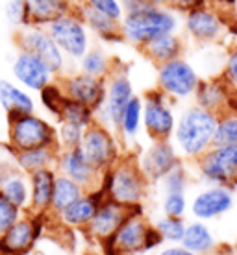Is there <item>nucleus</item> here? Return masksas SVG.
Instances as JSON below:
<instances>
[{
	"mask_svg": "<svg viewBox=\"0 0 237 255\" xmlns=\"http://www.w3.org/2000/svg\"><path fill=\"white\" fill-rule=\"evenodd\" d=\"M217 119V113L208 111L197 104L182 111V115L176 119L173 133V142L182 159H199L202 153L213 146Z\"/></svg>",
	"mask_w": 237,
	"mask_h": 255,
	"instance_id": "nucleus-1",
	"label": "nucleus"
},
{
	"mask_svg": "<svg viewBox=\"0 0 237 255\" xmlns=\"http://www.w3.org/2000/svg\"><path fill=\"white\" fill-rule=\"evenodd\" d=\"M178 15L173 7L147 6L139 11L124 13L121 20V32L126 43L141 50L152 39L178 32Z\"/></svg>",
	"mask_w": 237,
	"mask_h": 255,
	"instance_id": "nucleus-2",
	"label": "nucleus"
},
{
	"mask_svg": "<svg viewBox=\"0 0 237 255\" xmlns=\"http://www.w3.org/2000/svg\"><path fill=\"white\" fill-rule=\"evenodd\" d=\"M100 187L119 204L141 205L148 191V179L137 163V155L122 153L117 165L102 174Z\"/></svg>",
	"mask_w": 237,
	"mask_h": 255,
	"instance_id": "nucleus-3",
	"label": "nucleus"
},
{
	"mask_svg": "<svg viewBox=\"0 0 237 255\" xmlns=\"http://www.w3.org/2000/svg\"><path fill=\"white\" fill-rule=\"evenodd\" d=\"M7 146L9 152L30 148H59L58 128L35 113L7 119Z\"/></svg>",
	"mask_w": 237,
	"mask_h": 255,
	"instance_id": "nucleus-4",
	"label": "nucleus"
},
{
	"mask_svg": "<svg viewBox=\"0 0 237 255\" xmlns=\"http://www.w3.org/2000/svg\"><path fill=\"white\" fill-rule=\"evenodd\" d=\"M134 95V83L130 80L128 72L122 70L115 63L113 70L106 78V100L95 111V121L117 133L119 124H121L122 111L128 106Z\"/></svg>",
	"mask_w": 237,
	"mask_h": 255,
	"instance_id": "nucleus-5",
	"label": "nucleus"
},
{
	"mask_svg": "<svg viewBox=\"0 0 237 255\" xmlns=\"http://www.w3.org/2000/svg\"><path fill=\"white\" fill-rule=\"evenodd\" d=\"M80 148L87 161L100 174L111 170L122 155L121 140L117 139V133L96 121L89 128H85Z\"/></svg>",
	"mask_w": 237,
	"mask_h": 255,
	"instance_id": "nucleus-6",
	"label": "nucleus"
},
{
	"mask_svg": "<svg viewBox=\"0 0 237 255\" xmlns=\"http://www.w3.org/2000/svg\"><path fill=\"white\" fill-rule=\"evenodd\" d=\"M156 83L169 98L184 100L191 98L200 83V74L184 56L161 65H156Z\"/></svg>",
	"mask_w": 237,
	"mask_h": 255,
	"instance_id": "nucleus-7",
	"label": "nucleus"
},
{
	"mask_svg": "<svg viewBox=\"0 0 237 255\" xmlns=\"http://www.w3.org/2000/svg\"><path fill=\"white\" fill-rule=\"evenodd\" d=\"M195 163L206 183L237 189V144L212 146Z\"/></svg>",
	"mask_w": 237,
	"mask_h": 255,
	"instance_id": "nucleus-8",
	"label": "nucleus"
},
{
	"mask_svg": "<svg viewBox=\"0 0 237 255\" xmlns=\"http://www.w3.org/2000/svg\"><path fill=\"white\" fill-rule=\"evenodd\" d=\"M143 128L150 140H171L176 128V115L171 98L161 89H150L143 96Z\"/></svg>",
	"mask_w": 237,
	"mask_h": 255,
	"instance_id": "nucleus-9",
	"label": "nucleus"
},
{
	"mask_svg": "<svg viewBox=\"0 0 237 255\" xmlns=\"http://www.w3.org/2000/svg\"><path fill=\"white\" fill-rule=\"evenodd\" d=\"M15 43H17L19 50L37 56L52 70V74L56 78L63 74L65 67H67V58L61 52V48L56 45V41L50 37V33L46 32V28L20 26V30H17L15 33Z\"/></svg>",
	"mask_w": 237,
	"mask_h": 255,
	"instance_id": "nucleus-10",
	"label": "nucleus"
},
{
	"mask_svg": "<svg viewBox=\"0 0 237 255\" xmlns=\"http://www.w3.org/2000/svg\"><path fill=\"white\" fill-rule=\"evenodd\" d=\"M46 32L50 33V37L61 48L65 58L69 59H80L91 48L87 26L83 24V20L74 11L50 22L46 26Z\"/></svg>",
	"mask_w": 237,
	"mask_h": 255,
	"instance_id": "nucleus-11",
	"label": "nucleus"
},
{
	"mask_svg": "<svg viewBox=\"0 0 237 255\" xmlns=\"http://www.w3.org/2000/svg\"><path fill=\"white\" fill-rule=\"evenodd\" d=\"M228 22H230L228 15L219 11L212 4H208L186 13L184 30L193 41L208 45V43H215L225 35V32L228 30Z\"/></svg>",
	"mask_w": 237,
	"mask_h": 255,
	"instance_id": "nucleus-12",
	"label": "nucleus"
},
{
	"mask_svg": "<svg viewBox=\"0 0 237 255\" xmlns=\"http://www.w3.org/2000/svg\"><path fill=\"white\" fill-rule=\"evenodd\" d=\"M46 215L26 213L0 235V255H26L30 254L35 241L41 235Z\"/></svg>",
	"mask_w": 237,
	"mask_h": 255,
	"instance_id": "nucleus-13",
	"label": "nucleus"
},
{
	"mask_svg": "<svg viewBox=\"0 0 237 255\" xmlns=\"http://www.w3.org/2000/svg\"><path fill=\"white\" fill-rule=\"evenodd\" d=\"M137 163L148 183H156L182 163V155L173 140H152L150 146L137 155Z\"/></svg>",
	"mask_w": 237,
	"mask_h": 255,
	"instance_id": "nucleus-14",
	"label": "nucleus"
},
{
	"mask_svg": "<svg viewBox=\"0 0 237 255\" xmlns=\"http://www.w3.org/2000/svg\"><path fill=\"white\" fill-rule=\"evenodd\" d=\"M56 80L69 98L85 104L93 111H96L106 100V78L91 76L80 70L71 74H61Z\"/></svg>",
	"mask_w": 237,
	"mask_h": 255,
	"instance_id": "nucleus-15",
	"label": "nucleus"
},
{
	"mask_svg": "<svg viewBox=\"0 0 237 255\" xmlns=\"http://www.w3.org/2000/svg\"><path fill=\"white\" fill-rule=\"evenodd\" d=\"M56 172L63 174L85 191H93L100 187L102 174L91 165L87 157L83 155L82 148H59L58 161H56Z\"/></svg>",
	"mask_w": 237,
	"mask_h": 255,
	"instance_id": "nucleus-16",
	"label": "nucleus"
},
{
	"mask_svg": "<svg viewBox=\"0 0 237 255\" xmlns=\"http://www.w3.org/2000/svg\"><path fill=\"white\" fill-rule=\"evenodd\" d=\"M143 209L141 205H124V204H119L115 200H111V198H106L98 211L95 213V217L93 220L89 222V226L85 228L87 233H89L93 239L96 241H104V239H109V237L113 235L119 228H121V224L130 217V215H134L135 211Z\"/></svg>",
	"mask_w": 237,
	"mask_h": 255,
	"instance_id": "nucleus-17",
	"label": "nucleus"
},
{
	"mask_svg": "<svg viewBox=\"0 0 237 255\" xmlns=\"http://www.w3.org/2000/svg\"><path fill=\"white\" fill-rule=\"evenodd\" d=\"M234 207V189L223 185H210L200 191L191 202V215L197 220H215Z\"/></svg>",
	"mask_w": 237,
	"mask_h": 255,
	"instance_id": "nucleus-18",
	"label": "nucleus"
},
{
	"mask_svg": "<svg viewBox=\"0 0 237 255\" xmlns=\"http://www.w3.org/2000/svg\"><path fill=\"white\" fill-rule=\"evenodd\" d=\"M11 72L15 80L20 83V87H24L28 91H35V93H39L43 87H46L48 83L56 80L52 70L37 56L24 50L17 52V56L13 59Z\"/></svg>",
	"mask_w": 237,
	"mask_h": 255,
	"instance_id": "nucleus-19",
	"label": "nucleus"
},
{
	"mask_svg": "<svg viewBox=\"0 0 237 255\" xmlns=\"http://www.w3.org/2000/svg\"><path fill=\"white\" fill-rule=\"evenodd\" d=\"M108 198V192L104 191L102 187L87 191L83 196H80L76 202H72L69 207H65L61 213H58L56 217L63 226L67 228H74V230H85L89 222L93 220L95 213L98 211L100 204Z\"/></svg>",
	"mask_w": 237,
	"mask_h": 255,
	"instance_id": "nucleus-20",
	"label": "nucleus"
},
{
	"mask_svg": "<svg viewBox=\"0 0 237 255\" xmlns=\"http://www.w3.org/2000/svg\"><path fill=\"white\" fill-rule=\"evenodd\" d=\"M74 13L83 20V24L87 26V30H91L95 35H98L104 43H126L121 32V22L113 20L106 13L91 7L83 0L74 4Z\"/></svg>",
	"mask_w": 237,
	"mask_h": 255,
	"instance_id": "nucleus-21",
	"label": "nucleus"
},
{
	"mask_svg": "<svg viewBox=\"0 0 237 255\" xmlns=\"http://www.w3.org/2000/svg\"><path fill=\"white\" fill-rule=\"evenodd\" d=\"M56 176H58L56 168H41V170L28 174V181H30V207H28L26 213L50 215Z\"/></svg>",
	"mask_w": 237,
	"mask_h": 255,
	"instance_id": "nucleus-22",
	"label": "nucleus"
},
{
	"mask_svg": "<svg viewBox=\"0 0 237 255\" xmlns=\"http://www.w3.org/2000/svg\"><path fill=\"white\" fill-rule=\"evenodd\" d=\"M232 95V87L226 83L223 76L208 78V80H200L199 87L195 91V102L200 108L213 111V113H225L228 108V100Z\"/></svg>",
	"mask_w": 237,
	"mask_h": 255,
	"instance_id": "nucleus-23",
	"label": "nucleus"
},
{
	"mask_svg": "<svg viewBox=\"0 0 237 255\" xmlns=\"http://www.w3.org/2000/svg\"><path fill=\"white\" fill-rule=\"evenodd\" d=\"M24 7L28 26L46 28L59 17L74 11V2L72 0H24Z\"/></svg>",
	"mask_w": 237,
	"mask_h": 255,
	"instance_id": "nucleus-24",
	"label": "nucleus"
},
{
	"mask_svg": "<svg viewBox=\"0 0 237 255\" xmlns=\"http://www.w3.org/2000/svg\"><path fill=\"white\" fill-rule=\"evenodd\" d=\"M184 50H186V43L178 32L160 35L141 48L143 56L154 65H161L165 61H171V59L182 58Z\"/></svg>",
	"mask_w": 237,
	"mask_h": 255,
	"instance_id": "nucleus-25",
	"label": "nucleus"
},
{
	"mask_svg": "<svg viewBox=\"0 0 237 255\" xmlns=\"http://www.w3.org/2000/svg\"><path fill=\"white\" fill-rule=\"evenodd\" d=\"M0 106L6 111L7 119L35 113V100L30 96V93L9 80H0Z\"/></svg>",
	"mask_w": 237,
	"mask_h": 255,
	"instance_id": "nucleus-26",
	"label": "nucleus"
},
{
	"mask_svg": "<svg viewBox=\"0 0 237 255\" xmlns=\"http://www.w3.org/2000/svg\"><path fill=\"white\" fill-rule=\"evenodd\" d=\"M9 153L15 166L28 176L41 168H56L59 148H30V150H17Z\"/></svg>",
	"mask_w": 237,
	"mask_h": 255,
	"instance_id": "nucleus-27",
	"label": "nucleus"
},
{
	"mask_svg": "<svg viewBox=\"0 0 237 255\" xmlns=\"http://www.w3.org/2000/svg\"><path fill=\"white\" fill-rule=\"evenodd\" d=\"M180 244L197 255L212 254L213 250L217 248L215 235L212 233V230L208 228V224L204 220H195V222L187 224L186 233L182 237Z\"/></svg>",
	"mask_w": 237,
	"mask_h": 255,
	"instance_id": "nucleus-28",
	"label": "nucleus"
},
{
	"mask_svg": "<svg viewBox=\"0 0 237 255\" xmlns=\"http://www.w3.org/2000/svg\"><path fill=\"white\" fill-rule=\"evenodd\" d=\"M0 191L6 194V198L15 204L19 209L26 213L30 207V181L24 172H20L19 168H13L7 174L6 179L0 183Z\"/></svg>",
	"mask_w": 237,
	"mask_h": 255,
	"instance_id": "nucleus-29",
	"label": "nucleus"
},
{
	"mask_svg": "<svg viewBox=\"0 0 237 255\" xmlns=\"http://www.w3.org/2000/svg\"><path fill=\"white\" fill-rule=\"evenodd\" d=\"M141 126H143V98L134 95L132 100L128 102V106L122 111L121 124H119L117 135H119V139L122 142H132V140H135Z\"/></svg>",
	"mask_w": 237,
	"mask_h": 255,
	"instance_id": "nucleus-30",
	"label": "nucleus"
},
{
	"mask_svg": "<svg viewBox=\"0 0 237 255\" xmlns=\"http://www.w3.org/2000/svg\"><path fill=\"white\" fill-rule=\"evenodd\" d=\"M85 189L82 185H78L76 181H72L71 178H67L63 174L56 176V183H54V196H52V207L50 215H58L65 207H69L72 202H76L78 198L85 194Z\"/></svg>",
	"mask_w": 237,
	"mask_h": 255,
	"instance_id": "nucleus-31",
	"label": "nucleus"
},
{
	"mask_svg": "<svg viewBox=\"0 0 237 255\" xmlns=\"http://www.w3.org/2000/svg\"><path fill=\"white\" fill-rule=\"evenodd\" d=\"M80 63V70L85 72V74H91V76H98V78H108V74L113 70L115 63L111 61L106 50L100 48V46H93L89 50L83 54L82 58L78 59Z\"/></svg>",
	"mask_w": 237,
	"mask_h": 255,
	"instance_id": "nucleus-32",
	"label": "nucleus"
},
{
	"mask_svg": "<svg viewBox=\"0 0 237 255\" xmlns=\"http://www.w3.org/2000/svg\"><path fill=\"white\" fill-rule=\"evenodd\" d=\"M58 122H71V124H76V126L85 129L95 122V111L87 108L85 104L76 102V100L67 96L63 106H61V111H59Z\"/></svg>",
	"mask_w": 237,
	"mask_h": 255,
	"instance_id": "nucleus-33",
	"label": "nucleus"
},
{
	"mask_svg": "<svg viewBox=\"0 0 237 255\" xmlns=\"http://www.w3.org/2000/svg\"><path fill=\"white\" fill-rule=\"evenodd\" d=\"M237 144V113L225 111L217 119V128L213 135V146Z\"/></svg>",
	"mask_w": 237,
	"mask_h": 255,
	"instance_id": "nucleus-34",
	"label": "nucleus"
},
{
	"mask_svg": "<svg viewBox=\"0 0 237 255\" xmlns=\"http://www.w3.org/2000/svg\"><path fill=\"white\" fill-rule=\"evenodd\" d=\"M156 230L160 231V235L163 237V241L173 244L182 243V237L186 233V220L184 217H167L163 215L161 218L156 220Z\"/></svg>",
	"mask_w": 237,
	"mask_h": 255,
	"instance_id": "nucleus-35",
	"label": "nucleus"
},
{
	"mask_svg": "<svg viewBox=\"0 0 237 255\" xmlns=\"http://www.w3.org/2000/svg\"><path fill=\"white\" fill-rule=\"evenodd\" d=\"M39 96H41L43 108H45L52 117L58 119L59 111H61V106H63L65 98H67V95L63 93L58 80H54V82L48 83L46 87H43V89L39 91Z\"/></svg>",
	"mask_w": 237,
	"mask_h": 255,
	"instance_id": "nucleus-36",
	"label": "nucleus"
},
{
	"mask_svg": "<svg viewBox=\"0 0 237 255\" xmlns=\"http://www.w3.org/2000/svg\"><path fill=\"white\" fill-rule=\"evenodd\" d=\"M83 128L71 124V122H59L58 128V142L59 148H78L83 139Z\"/></svg>",
	"mask_w": 237,
	"mask_h": 255,
	"instance_id": "nucleus-37",
	"label": "nucleus"
},
{
	"mask_svg": "<svg viewBox=\"0 0 237 255\" xmlns=\"http://www.w3.org/2000/svg\"><path fill=\"white\" fill-rule=\"evenodd\" d=\"M161 211L167 217H186L187 213V198L186 192H165Z\"/></svg>",
	"mask_w": 237,
	"mask_h": 255,
	"instance_id": "nucleus-38",
	"label": "nucleus"
},
{
	"mask_svg": "<svg viewBox=\"0 0 237 255\" xmlns=\"http://www.w3.org/2000/svg\"><path fill=\"white\" fill-rule=\"evenodd\" d=\"M22 213H24V211L19 209L15 204H11L6 198V194L0 191V235H2L7 228H11L13 224L22 217Z\"/></svg>",
	"mask_w": 237,
	"mask_h": 255,
	"instance_id": "nucleus-39",
	"label": "nucleus"
},
{
	"mask_svg": "<svg viewBox=\"0 0 237 255\" xmlns=\"http://www.w3.org/2000/svg\"><path fill=\"white\" fill-rule=\"evenodd\" d=\"M161 181H163L165 192H186L187 183H189V174H187L184 163H180L176 168H173Z\"/></svg>",
	"mask_w": 237,
	"mask_h": 255,
	"instance_id": "nucleus-40",
	"label": "nucleus"
},
{
	"mask_svg": "<svg viewBox=\"0 0 237 255\" xmlns=\"http://www.w3.org/2000/svg\"><path fill=\"white\" fill-rule=\"evenodd\" d=\"M85 4H89L91 7H95L98 11L106 13L108 17H111L113 20L121 22L124 17V9H122L121 0H83Z\"/></svg>",
	"mask_w": 237,
	"mask_h": 255,
	"instance_id": "nucleus-41",
	"label": "nucleus"
},
{
	"mask_svg": "<svg viewBox=\"0 0 237 255\" xmlns=\"http://www.w3.org/2000/svg\"><path fill=\"white\" fill-rule=\"evenodd\" d=\"M221 76L225 78L226 83L230 85L232 89L237 91V45L232 46V50L228 52L225 61V69H223Z\"/></svg>",
	"mask_w": 237,
	"mask_h": 255,
	"instance_id": "nucleus-42",
	"label": "nucleus"
},
{
	"mask_svg": "<svg viewBox=\"0 0 237 255\" xmlns=\"http://www.w3.org/2000/svg\"><path fill=\"white\" fill-rule=\"evenodd\" d=\"M6 15H7V19L11 20L13 24L28 26V22H26L24 0H7V4H6Z\"/></svg>",
	"mask_w": 237,
	"mask_h": 255,
	"instance_id": "nucleus-43",
	"label": "nucleus"
},
{
	"mask_svg": "<svg viewBox=\"0 0 237 255\" xmlns=\"http://www.w3.org/2000/svg\"><path fill=\"white\" fill-rule=\"evenodd\" d=\"M208 4H210V0H171V7L176 13H184V15L197 7L208 6Z\"/></svg>",
	"mask_w": 237,
	"mask_h": 255,
	"instance_id": "nucleus-44",
	"label": "nucleus"
},
{
	"mask_svg": "<svg viewBox=\"0 0 237 255\" xmlns=\"http://www.w3.org/2000/svg\"><path fill=\"white\" fill-rule=\"evenodd\" d=\"M210 4L212 6H215L219 9V11H223L225 15H228V17H234V13H236L237 9V0H210Z\"/></svg>",
	"mask_w": 237,
	"mask_h": 255,
	"instance_id": "nucleus-45",
	"label": "nucleus"
},
{
	"mask_svg": "<svg viewBox=\"0 0 237 255\" xmlns=\"http://www.w3.org/2000/svg\"><path fill=\"white\" fill-rule=\"evenodd\" d=\"M158 255H197L189 252L187 248H184L182 244H174V246H167V248H161L158 252Z\"/></svg>",
	"mask_w": 237,
	"mask_h": 255,
	"instance_id": "nucleus-46",
	"label": "nucleus"
},
{
	"mask_svg": "<svg viewBox=\"0 0 237 255\" xmlns=\"http://www.w3.org/2000/svg\"><path fill=\"white\" fill-rule=\"evenodd\" d=\"M13 168H17V166H15V163H11V165H9V163H6V161L0 159V183L6 179V176L11 172Z\"/></svg>",
	"mask_w": 237,
	"mask_h": 255,
	"instance_id": "nucleus-47",
	"label": "nucleus"
},
{
	"mask_svg": "<svg viewBox=\"0 0 237 255\" xmlns=\"http://www.w3.org/2000/svg\"><path fill=\"white\" fill-rule=\"evenodd\" d=\"M148 6H160V7H171V0H141Z\"/></svg>",
	"mask_w": 237,
	"mask_h": 255,
	"instance_id": "nucleus-48",
	"label": "nucleus"
},
{
	"mask_svg": "<svg viewBox=\"0 0 237 255\" xmlns=\"http://www.w3.org/2000/svg\"><path fill=\"white\" fill-rule=\"evenodd\" d=\"M234 20L237 22V9H236V13H234Z\"/></svg>",
	"mask_w": 237,
	"mask_h": 255,
	"instance_id": "nucleus-49",
	"label": "nucleus"
}]
</instances>
